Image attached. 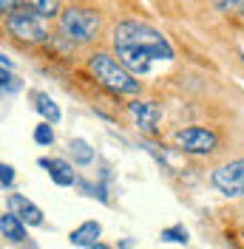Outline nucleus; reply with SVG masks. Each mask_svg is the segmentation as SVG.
Here are the masks:
<instances>
[{
  "mask_svg": "<svg viewBox=\"0 0 244 249\" xmlns=\"http://www.w3.org/2000/svg\"><path fill=\"white\" fill-rule=\"evenodd\" d=\"M114 51L131 74H148L156 60L173 57L168 37L139 20H125L114 29Z\"/></svg>",
  "mask_w": 244,
  "mask_h": 249,
  "instance_id": "1",
  "label": "nucleus"
},
{
  "mask_svg": "<svg viewBox=\"0 0 244 249\" xmlns=\"http://www.w3.org/2000/svg\"><path fill=\"white\" fill-rule=\"evenodd\" d=\"M88 68H91L94 79L111 93H139V79H134V74L120 60H114L111 54L97 51L88 60Z\"/></svg>",
  "mask_w": 244,
  "mask_h": 249,
  "instance_id": "2",
  "label": "nucleus"
},
{
  "mask_svg": "<svg viewBox=\"0 0 244 249\" xmlns=\"http://www.w3.org/2000/svg\"><path fill=\"white\" fill-rule=\"evenodd\" d=\"M60 34L71 43H91L100 37V29H102V20L97 12L91 9H82V6H68V9H60Z\"/></svg>",
  "mask_w": 244,
  "mask_h": 249,
  "instance_id": "3",
  "label": "nucleus"
},
{
  "mask_svg": "<svg viewBox=\"0 0 244 249\" xmlns=\"http://www.w3.org/2000/svg\"><path fill=\"white\" fill-rule=\"evenodd\" d=\"M6 29L9 34H15L23 43H43L48 40V20L40 17L37 12H31L29 6H20L15 12L6 15Z\"/></svg>",
  "mask_w": 244,
  "mask_h": 249,
  "instance_id": "4",
  "label": "nucleus"
},
{
  "mask_svg": "<svg viewBox=\"0 0 244 249\" xmlns=\"http://www.w3.org/2000/svg\"><path fill=\"white\" fill-rule=\"evenodd\" d=\"M176 147L184 150V153H213L219 147V139H216L213 130H204V127H187V130H179L176 136Z\"/></svg>",
  "mask_w": 244,
  "mask_h": 249,
  "instance_id": "5",
  "label": "nucleus"
},
{
  "mask_svg": "<svg viewBox=\"0 0 244 249\" xmlns=\"http://www.w3.org/2000/svg\"><path fill=\"white\" fill-rule=\"evenodd\" d=\"M213 184H216L219 193H224V196H230V198L244 196V159L219 167V170L213 173Z\"/></svg>",
  "mask_w": 244,
  "mask_h": 249,
  "instance_id": "6",
  "label": "nucleus"
},
{
  "mask_svg": "<svg viewBox=\"0 0 244 249\" xmlns=\"http://www.w3.org/2000/svg\"><path fill=\"white\" fill-rule=\"evenodd\" d=\"M9 213H15L23 224H29V227H43L46 224V218H43V210L37 207V204H31L26 196H20V193H12L9 196Z\"/></svg>",
  "mask_w": 244,
  "mask_h": 249,
  "instance_id": "7",
  "label": "nucleus"
},
{
  "mask_svg": "<svg viewBox=\"0 0 244 249\" xmlns=\"http://www.w3.org/2000/svg\"><path fill=\"white\" fill-rule=\"evenodd\" d=\"M131 113H134V119H137V124L145 130V133H153L156 130V124H159V105L156 102H131Z\"/></svg>",
  "mask_w": 244,
  "mask_h": 249,
  "instance_id": "8",
  "label": "nucleus"
},
{
  "mask_svg": "<svg viewBox=\"0 0 244 249\" xmlns=\"http://www.w3.org/2000/svg\"><path fill=\"white\" fill-rule=\"evenodd\" d=\"M40 167L48 170V176H51L54 184H60V187L77 184V176H74V170H71V164L62 161V159H40Z\"/></svg>",
  "mask_w": 244,
  "mask_h": 249,
  "instance_id": "9",
  "label": "nucleus"
},
{
  "mask_svg": "<svg viewBox=\"0 0 244 249\" xmlns=\"http://www.w3.org/2000/svg\"><path fill=\"white\" fill-rule=\"evenodd\" d=\"M100 235H102L100 221H85V224H80L77 230H71L68 244H71V247H97V238H100Z\"/></svg>",
  "mask_w": 244,
  "mask_h": 249,
  "instance_id": "10",
  "label": "nucleus"
},
{
  "mask_svg": "<svg viewBox=\"0 0 244 249\" xmlns=\"http://www.w3.org/2000/svg\"><path fill=\"white\" fill-rule=\"evenodd\" d=\"M0 235L6 238V241H12V244H23L29 235H26V224L15 215V213H6V215H0Z\"/></svg>",
  "mask_w": 244,
  "mask_h": 249,
  "instance_id": "11",
  "label": "nucleus"
},
{
  "mask_svg": "<svg viewBox=\"0 0 244 249\" xmlns=\"http://www.w3.org/2000/svg\"><path fill=\"white\" fill-rule=\"evenodd\" d=\"M31 99H34V108H37V113H40L46 122H51V124L60 122V108H57V102H54L48 93L34 91V93H31Z\"/></svg>",
  "mask_w": 244,
  "mask_h": 249,
  "instance_id": "12",
  "label": "nucleus"
},
{
  "mask_svg": "<svg viewBox=\"0 0 244 249\" xmlns=\"http://www.w3.org/2000/svg\"><path fill=\"white\" fill-rule=\"evenodd\" d=\"M68 150H71V159L77 164H91L94 161V147L85 139H71L68 142Z\"/></svg>",
  "mask_w": 244,
  "mask_h": 249,
  "instance_id": "13",
  "label": "nucleus"
},
{
  "mask_svg": "<svg viewBox=\"0 0 244 249\" xmlns=\"http://www.w3.org/2000/svg\"><path fill=\"white\" fill-rule=\"evenodd\" d=\"M23 6H29L31 12H37V15L46 17V20L60 15V0H26Z\"/></svg>",
  "mask_w": 244,
  "mask_h": 249,
  "instance_id": "14",
  "label": "nucleus"
},
{
  "mask_svg": "<svg viewBox=\"0 0 244 249\" xmlns=\"http://www.w3.org/2000/svg\"><path fill=\"white\" fill-rule=\"evenodd\" d=\"M34 142H37V144H43V147H48V144L54 142V127H51V122L43 119V122L34 127Z\"/></svg>",
  "mask_w": 244,
  "mask_h": 249,
  "instance_id": "15",
  "label": "nucleus"
},
{
  "mask_svg": "<svg viewBox=\"0 0 244 249\" xmlns=\"http://www.w3.org/2000/svg\"><path fill=\"white\" fill-rule=\"evenodd\" d=\"M162 241H173V244H187L190 241V235H187V230L184 227H168V230H162Z\"/></svg>",
  "mask_w": 244,
  "mask_h": 249,
  "instance_id": "16",
  "label": "nucleus"
},
{
  "mask_svg": "<svg viewBox=\"0 0 244 249\" xmlns=\"http://www.w3.org/2000/svg\"><path fill=\"white\" fill-rule=\"evenodd\" d=\"M20 79L9 71V65H0V91H17Z\"/></svg>",
  "mask_w": 244,
  "mask_h": 249,
  "instance_id": "17",
  "label": "nucleus"
},
{
  "mask_svg": "<svg viewBox=\"0 0 244 249\" xmlns=\"http://www.w3.org/2000/svg\"><path fill=\"white\" fill-rule=\"evenodd\" d=\"M222 12H236V15H244V0H213Z\"/></svg>",
  "mask_w": 244,
  "mask_h": 249,
  "instance_id": "18",
  "label": "nucleus"
},
{
  "mask_svg": "<svg viewBox=\"0 0 244 249\" xmlns=\"http://www.w3.org/2000/svg\"><path fill=\"white\" fill-rule=\"evenodd\" d=\"M0 184H6V187L15 184V167L12 164H0Z\"/></svg>",
  "mask_w": 244,
  "mask_h": 249,
  "instance_id": "19",
  "label": "nucleus"
},
{
  "mask_svg": "<svg viewBox=\"0 0 244 249\" xmlns=\"http://www.w3.org/2000/svg\"><path fill=\"white\" fill-rule=\"evenodd\" d=\"M26 0H0V15H9V12H15V9H20Z\"/></svg>",
  "mask_w": 244,
  "mask_h": 249,
  "instance_id": "20",
  "label": "nucleus"
},
{
  "mask_svg": "<svg viewBox=\"0 0 244 249\" xmlns=\"http://www.w3.org/2000/svg\"><path fill=\"white\" fill-rule=\"evenodd\" d=\"M0 65H9V68H12V60H9V57H6L3 51H0Z\"/></svg>",
  "mask_w": 244,
  "mask_h": 249,
  "instance_id": "21",
  "label": "nucleus"
},
{
  "mask_svg": "<svg viewBox=\"0 0 244 249\" xmlns=\"http://www.w3.org/2000/svg\"><path fill=\"white\" fill-rule=\"evenodd\" d=\"M242 238H244V235H242Z\"/></svg>",
  "mask_w": 244,
  "mask_h": 249,
  "instance_id": "22",
  "label": "nucleus"
}]
</instances>
